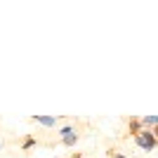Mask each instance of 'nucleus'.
<instances>
[{
  "instance_id": "f257e3e1",
  "label": "nucleus",
  "mask_w": 158,
  "mask_h": 158,
  "mask_svg": "<svg viewBox=\"0 0 158 158\" xmlns=\"http://www.w3.org/2000/svg\"><path fill=\"white\" fill-rule=\"evenodd\" d=\"M135 144H137L142 151H153V149L158 146V142H156V137L151 135V130H146V127H144V130L135 137Z\"/></svg>"
},
{
  "instance_id": "f03ea898",
  "label": "nucleus",
  "mask_w": 158,
  "mask_h": 158,
  "mask_svg": "<svg viewBox=\"0 0 158 158\" xmlns=\"http://www.w3.org/2000/svg\"><path fill=\"white\" fill-rule=\"evenodd\" d=\"M28 120H31V123H38V125H43V127H57L59 125V118H57V116H28Z\"/></svg>"
},
{
  "instance_id": "7ed1b4c3",
  "label": "nucleus",
  "mask_w": 158,
  "mask_h": 158,
  "mask_svg": "<svg viewBox=\"0 0 158 158\" xmlns=\"http://www.w3.org/2000/svg\"><path fill=\"white\" fill-rule=\"evenodd\" d=\"M142 130H144V125H142V118H139V116H130V118H127V132H130V137L135 139Z\"/></svg>"
},
{
  "instance_id": "20e7f679",
  "label": "nucleus",
  "mask_w": 158,
  "mask_h": 158,
  "mask_svg": "<svg viewBox=\"0 0 158 158\" xmlns=\"http://www.w3.org/2000/svg\"><path fill=\"white\" fill-rule=\"evenodd\" d=\"M35 144H38V139L33 137V135H26V137L21 139V151H31Z\"/></svg>"
},
{
  "instance_id": "39448f33",
  "label": "nucleus",
  "mask_w": 158,
  "mask_h": 158,
  "mask_svg": "<svg viewBox=\"0 0 158 158\" xmlns=\"http://www.w3.org/2000/svg\"><path fill=\"white\" fill-rule=\"evenodd\" d=\"M78 139H80V135H69V137L59 139V144L61 146H76V144H78Z\"/></svg>"
},
{
  "instance_id": "423d86ee",
  "label": "nucleus",
  "mask_w": 158,
  "mask_h": 158,
  "mask_svg": "<svg viewBox=\"0 0 158 158\" xmlns=\"http://www.w3.org/2000/svg\"><path fill=\"white\" fill-rule=\"evenodd\" d=\"M69 135H78V130H76V125H64V127H59V139L69 137Z\"/></svg>"
},
{
  "instance_id": "0eeeda50",
  "label": "nucleus",
  "mask_w": 158,
  "mask_h": 158,
  "mask_svg": "<svg viewBox=\"0 0 158 158\" xmlns=\"http://www.w3.org/2000/svg\"><path fill=\"white\" fill-rule=\"evenodd\" d=\"M106 153H109V158H127L125 153H120V151H116V149H109V151H106Z\"/></svg>"
},
{
  "instance_id": "6e6552de",
  "label": "nucleus",
  "mask_w": 158,
  "mask_h": 158,
  "mask_svg": "<svg viewBox=\"0 0 158 158\" xmlns=\"http://www.w3.org/2000/svg\"><path fill=\"white\" fill-rule=\"evenodd\" d=\"M69 158H83V153H80V151H73V153H71Z\"/></svg>"
},
{
  "instance_id": "1a4fd4ad",
  "label": "nucleus",
  "mask_w": 158,
  "mask_h": 158,
  "mask_svg": "<svg viewBox=\"0 0 158 158\" xmlns=\"http://www.w3.org/2000/svg\"><path fill=\"white\" fill-rule=\"evenodd\" d=\"M151 135L156 137V142H158V125H156V127H151Z\"/></svg>"
},
{
  "instance_id": "9d476101",
  "label": "nucleus",
  "mask_w": 158,
  "mask_h": 158,
  "mask_svg": "<svg viewBox=\"0 0 158 158\" xmlns=\"http://www.w3.org/2000/svg\"><path fill=\"white\" fill-rule=\"evenodd\" d=\"M0 151H2V142H0Z\"/></svg>"
},
{
  "instance_id": "9b49d317",
  "label": "nucleus",
  "mask_w": 158,
  "mask_h": 158,
  "mask_svg": "<svg viewBox=\"0 0 158 158\" xmlns=\"http://www.w3.org/2000/svg\"><path fill=\"white\" fill-rule=\"evenodd\" d=\"M54 158H59V156H54Z\"/></svg>"
}]
</instances>
